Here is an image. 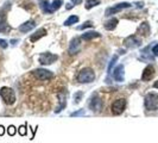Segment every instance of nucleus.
I'll use <instances>...</instances> for the list:
<instances>
[{
	"label": "nucleus",
	"instance_id": "obj_6",
	"mask_svg": "<svg viewBox=\"0 0 158 143\" xmlns=\"http://www.w3.org/2000/svg\"><path fill=\"white\" fill-rule=\"evenodd\" d=\"M58 56L55 54H51V53H42L39 55V63L43 65V66H48V65H51L54 63L55 61H57Z\"/></svg>",
	"mask_w": 158,
	"mask_h": 143
},
{
	"label": "nucleus",
	"instance_id": "obj_29",
	"mask_svg": "<svg viewBox=\"0 0 158 143\" xmlns=\"http://www.w3.org/2000/svg\"><path fill=\"white\" fill-rule=\"evenodd\" d=\"M92 26H93V23H92V22H86L84 24H83V25L79 26L77 29H79V30H83V29H87V28H92Z\"/></svg>",
	"mask_w": 158,
	"mask_h": 143
},
{
	"label": "nucleus",
	"instance_id": "obj_30",
	"mask_svg": "<svg viewBox=\"0 0 158 143\" xmlns=\"http://www.w3.org/2000/svg\"><path fill=\"white\" fill-rule=\"evenodd\" d=\"M152 53L155 56H158V44H156L153 48H152Z\"/></svg>",
	"mask_w": 158,
	"mask_h": 143
},
{
	"label": "nucleus",
	"instance_id": "obj_12",
	"mask_svg": "<svg viewBox=\"0 0 158 143\" xmlns=\"http://www.w3.org/2000/svg\"><path fill=\"white\" fill-rule=\"evenodd\" d=\"M124 75H125L124 66L123 65H119V66L114 69V72H113V77H114L115 81L121 82V81H124Z\"/></svg>",
	"mask_w": 158,
	"mask_h": 143
},
{
	"label": "nucleus",
	"instance_id": "obj_26",
	"mask_svg": "<svg viewBox=\"0 0 158 143\" xmlns=\"http://www.w3.org/2000/svg\"><path fill=\"white\" fill-rule=\"evenodd\" d=\"M86 115V111L83 110V109H81V110L76 111V112H73L70 116L71 117H80V116H84Z\"/></svg>",
	"mask_w": 158,
	"mask_h": 143
},
{
	"label": "nucleus",
	"instance_id": "obj_21",
	"mask_svg": "<svg viewBox=\"0 0 158 143\" xmlns=\"http://www.w3.org/2000/svg\"><path fill=\"white\" fill-rule=\"evenodd\" d=\"M77 22H79V17L77 16H70L67 21L64 22V25L66 26H70V25H73V24H75Z\"/></svg>",
	"mask_w": 158,
	"mask_h": 143
},
{
	"label": "nucleus",
	"instance_id": "obj_4",
	"mask_svg": "<svg viewBox=\"0 0 158 143\" xmlns=\"http://www.w3.org/2000/svg\"><path fill=\"white\" fill-rule=\"evenodd\" d=\"M102 107H103V100L96 93L93 94L89 101V109L93 112H100L102 110Z\"/></svg>",
	"mask_w": 158,
	"mask_h": 143
},
{
	"label": "nucleus",
	"instance_id": "obj_22",
	"mask_svg": "<svg viewBox=\"0 0 158 143\" xmlns=\"http://www.w3.org/2000/svg\"><path fill=\"white\" fill-rule=\"evenodd\" d=\"M99 4H100L99 0H86V9H87V10H90L92 7L98 6Z\"/></svg>",
	"mask_w": 158,
	"mask_h": 143
},
{
	"label": "nucleus",
	"instance_id": "obj_20",
	"mask_svg": "<svg viewBox=\"0 0 158 143\" xmlns=\"http://www.w3.org/2000/svg\"><path fill=\"white\" fill-rule=\"evenodd\" d=\"M41 7L43 9V11H44L45 13H52V10H51L50 4H49L48 1H45V0L41 1Z\"/></svg>",
	"mask_w": 158,
	"mask_h": 143
},
{
	"label": "nucleus",
	"instance_id": "obj_31",
	"mask_svg": "<svg viewBox=\"0 0 158 143\" xmlns=\"http://www.w3.org/2000/svg\"><path fill=\"white\" fill-rule=\"evenodd\" d=\"M0 47H1V48H4V49H5V48H7V42H6V41H4V40H0Z\"/></svg>",
	"mask_w": 158,
	"mask_h": 143
},
{
	"label": "nucleus",
	"instance_id": "obj_17",
	"mask_svg": "<svg viewBox=\"0 0 158 143\" xmlns=\"http://www.w3.org/2000/svg\"><path fill=\"white\" fill-rule=\"evenodd\" d=\"M101 35L99 32H95V31H89V32H84L81 36V40L83 41H90V40H94V38H98L100 37Z\"/></svg>",
	"mask_w": 158,
	"mask_h": 143
},
{
	"label": "nucleus",
	"instance_id": "obj_24",
	"mask_svg": "<svg viewBox=\"0 0 158 143\" xmlns=\"http://www.w3.org/2000/svg\"><path fill=\"white\" fill-rule=\"evenodd\" d=\"M62 5H63L62 0H55V1H52V4H51L50 6H51V10H52V12H55L56 10H58Z\"/></svg>",
	"mask_w": 158,
	"mask_h": 143
},
{
	"label": "nucleus",
	"instance_id": "obj_9",
	"mask_svg": "<svg viewBox=\"0 0 158 143\" xmlns=\"http://www.w3.org/2000/svg\"><path fill=\"white\" fill-rule=\"evenodd\" d=\"M128 7H131V4H128V2H121V4H118V5H115V6H113V7H108L106 12H105V16H112V14H115L117 12H120L121 10H124V9H128Z\"/></svg>",
	"mask_w": 158,
	"mask_h": 143
},
{
	"label": "nucleus",
	"instance_id": "obj_19",
	"mask_svg": "<svg viewBox=\"0 0 158 143\" xmlns=\"http://www.w3.org/2000/svg\"><path fill=\"white\" fill-rule=\"evenodd\" d=\"M117 25H118V19L117 18H112V19H110L108 22L105 24V29L112 31V30H114L117 28Z\"/></svg>",
	"mask_w": 158,
	"mask_h": 143
},
{
	"label": "nucleus",
	"instance_id": "obj_13",
	"mask_svg": "<svg viewBox=\"0 0 158 143\" xmlns=\"http://www.w3.org/2000/svg\"><path fill=\"white\" fill-rule=\"evenodd\" d=\"M57 98H58V104H59V105L56 107L55 113H59L61 111L66 107V105H67V101H66V94H64L63 92H61V93H58V94H57Z\"/></svg>",
	"mask_w": 158,
	"mask_h": 143
},
{
	"label": "nucleus",
	"instance_id": "obj_27",
	"mask_svg": "<svg viewBox=\"0 0 158 143\" xmlns=\"http://www.w3.org/2000/svg\"><path fill=\"white\" fill-rule=\"evenodd\" d=\"M18 132H19V135L25 136V135L27 134V130H26V125H22V126H19V128H18Z\"/></svg>",
	"mask_w": 158,
	"mask_h": 143
},
{
	"label": "nucleus",
	"instance_id": "obj_18",
	"mask_svg": "<svg viewBox=\"0 0 158 143\" xmlns=\"http://www.w3.org/2000/svg\"><path fill=\"white\" fill-rule=\"evenodd\" d=\"M138 32L140 33L142 36H149V33H150V26H149V24L146 22L142 23V25L138 29Z\"/></svg>",
	"mask_w": 158,
	"mask_h": 143
},
{
	"label": "nucleus",
	"instance_id": "obj_34",
	"mask_svg": "<svg viewBox=\"0 0 158 143\" xmlns=\"http://www.w3.org/2000/svg\"><path fill=\"white\" fill-rule=\"evenodd\" d=\"M153 87H155V88H158V80L156 81V82H155V84H153Z\"/></svg>",
	"mask_w": 158,
	"mask_h": 143
},
{
	"label": "nucleus",
	"instance_id": "obj_28",
	"mask_svg": "<svg viewBox=\"0 0 158 143\" xmlns=\"http://www.w3.org/2000/svg\"><path fill=\"white\" fill-rule=\"evenodd\" d=\"M7 132H9V135H10V136H14V135H16V132H17L16 126H14V125H10V126H9V130H7Z\"/></svg>",
	"mask_w": 158,
	"mask_h": 143
},
{
	"label": "nucleus",
	"instance_id": "obj_8",
	"mask_svg": "<svg viewBox=\"0 0 158 143\" xmlns=\"http://www.w3.org/2000/svg\"><path fill=\"white\" fill-rule=\"evenodd\" d=\"M125 107H126V100L123 99H117L112 104V113L118 116V115H121L124 112Z\"/></svg>",
	"mask_w": 158,
	"mask_h": 143
},
{
	"label": "nucleus",
	"instance_id": "obj_23",
	"mask_svg": "<svg viewBox=\"0 0 158 143\" xmlns=\"http://www.w3.org/2000/svg\"><path fill=\"white\" fill-rule=\"evenodd\" d=\"M83 96H84V93L82 91L75 92V94H74V104H79L80 101L82 100V98H83Z\"/></svg>",
	"mask_w": 158,
	"mask_h": 143
},
{
	"label": "nucleus",
	"instance_id": "obj_2",
	"mask_svg": "<svg viewBox=\"0 0 158 143\" xmlns=\"http://www.w3.org/2000/svg\"><path fill=\"white\" fill-rule=\"evenodd\" d=\"M95 80V73L90 68H84L82 69L77 75V81L81 84H90Z\"/></svg>",
	"mask_w": 158,
	"mask_h": 143
},
{
	"label": "nucleus",
	"instance_id": "obj_14",
	"mask_svg": "<svg viewBox=\"0 0 158 143\" xmlns=\"http://www.w3.org/2000/svg\"><path fill=\"white\" fill-rule=\"evenodd\" d=\"M34 28H36V23L34 21H29V22H25L19 26V31L20 32H29V31L34 30Z\"/></svg>",
	"mask_w": 158,
	"mask_h": 143
},
{
	"label": "nucleus",
	"instance_id": "obj_16",
	"mask_svg": "<svg viewBox=\"0 0 158 143\" xmlns=\"http://www.w3.org/2000/svg\"><path fill=\"white\" fill-rule=\"evenodd\" d=\"M45 35H46V30L42 28V29H39V30H37V31H36V32H34V35H32V36L30 37V41H31V42H36V41H38L39 38H42V37H44Z\"/></svg>",
	"mask_w": 158,
	"mask_h": 143
},
{
	"label": "nucleus",
	"instance_id": "obj_1",
	"mask_svg": "<svg viewBox=\"0 0 158 143\" xmlns=\"http://www.w3.org/2000/svg\"><path fill=\"white\" fill-rule=\"evenodd\" d=\"M0 97L4 100L6 105H13L16 103V94L14 91L10 87H1L0 88Z\"/></svg>",
	"mask_w": 158,
	"mask_h": 143
},
{
	"label": "nucleus",
	"instance_id": "obj_33",
	"mask_svg": "<svg viewBox=\"0 0 158 143\" xmlns=\"http://www.w3.org/2000/svg\"><path fill=\"white\" fill-rule=\"evenodd\" d=\"M4 132H5L4 126H2V125H0V136H2V135H4Z\"/></svg>",
	"mask_w": 158,
	"mask_h": 143
},
{
	"label": "nucleus",
	"instance_id": "obj_3",
	"mask_svg": "<svg viewBox=\"0 0 158 143\" xmlns=\"http://www.w3.org/2000/svg\"><path fill=\"white\" fill-rule=\"evenodd\" d=\"M145 107L149 111L158 110V96L156 93H147L145 97Z\"/></svg>",
	"mask_w": 158,
	"mask_h": 143
},
{
	"label": "nucleus",
	"instance_id": "obj_25",
	"mask_svg": "<svg viewBox=\"0 0 158 143\" xmlns=\"http://www.w3.org/2000/svg\"><path fill=\"white\" fill-rule=\"evenodd\" d=\"M117 61H118V55H114L112 57V60H111V62H110V66H108V73L112 72V68H113V66L115 65Z\"/></svg>",
	"mask_w": 158,
	"mask_h": 143
},
{
	"label": "nucleus",
	"instance_id": "obj_10",
	"mask_svg": "<svg viewBox=\"0 0 158 143\" xmlns=\"http://www.w3.org/2000/svg\"><path fill=\"white\" fill-rule=\"evenodd\" d=\"M142 44V40L138 37V36H135V35H132V36H128L127 38H125L124 41V45L125 47H127V48H137V47H139Z\"/></svg>",
	"mask_w": 158,
	"mask_h": 143
},
{
	"label": "nucleus",
	"instance_id": "obj_11",
	"mask_svg": "<svg viewBox=\"0 0 158 143\" xmlns=\"http://www.w3.org/2000/svg\"><path fill=\"white\" fill-rule=\"evenodd\" d=\"M155 74H156L155 67L151 66V65H149V66L144 69L143 74H142V80H143V81H150L152 77H155Z\"/></svg>",
	"mask_w": 158,
	"mask_h": 143
},
{
	"label": "nucleus",
	"instance_id": "obj_7",
	"mask_svg": "<svg viewBox=\"0 0 158 143\" xmlns=\"http://www.w3.org/2000/svg\"><path fill=\"white\" fill-rule=\"evenodd\" d=\"M11 30L10 25L7 24V14L5 9H0V32L7 33Z\"/></svg>",
	"mask_w": 158,
	"mask_h": 143
},
{
	"label": "nucleus",
	"instance_id": "obj_15",
	"mask_svg": "<svg viewBox=\"0 0 158 143\" xmlns=\"http://www.w3.org/2000/svg\"><path fill=\"white\" fill-rule=\"evenodd\" d=\"M80 51V40L79 38H74L70 43V47H69V53L71 55L74 54H77Z\"/></svg>",
	"mask_w": 158,
	"mask_h": 143
},
{
	"label": "nucleus",
	"instance_id": "obj_5",
	"mask_svg": "<svg viewBox=\"0 0 158 143\" xmlns=\"http://www.w3.org/2000/svg\"><path fill=\"white\" fill-rule=\"evenodd\" d=\"M34 77L37 79V80H49L51 77H54V74L48 70V69H43V68H37L32 72Z\"/></svg>",
	"mask_w": 158,
	"mask_h": 143
},
{
	"label": "nucleus",
	"instance_id": "obj_32",
	"mask_svg": "<svg viewBox=\"0 0 158 143\" xmlns=\"http://www.w3.org/2000/svg\"><path fill=\"white\" fill-rule=\"evenodd\" d=\"M71 1H73V4H75V5H80V4H82L83 0H71Z\"/></svg>",
	"mask_w": 158,
	"mask_h": 143
}]
</instances>
